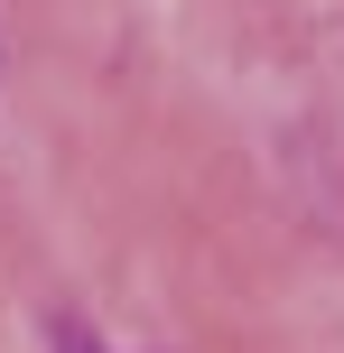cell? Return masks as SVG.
<instances>
[{"mask_svg":"<svg viewBox=\"0 0 344 353\" xmlns=\"http://www.w3.org/2000/svg\"><path fill=\"white\" fill-rule=\"evenodd\" d=\"M65 353H103V344H84V335H65Z\"/></svg>","mask_w":344,"mask_h":353,"instance_id":"obj_1","label":"cell"}]
</instances>
